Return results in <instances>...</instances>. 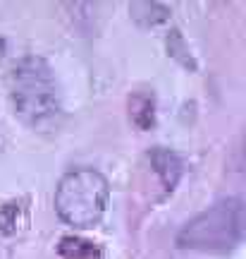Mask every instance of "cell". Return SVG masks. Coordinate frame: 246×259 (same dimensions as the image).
Segmentation results:
<instances>
[{"instance_id": "cell-1", "label": "cell", "mask_w": 246, "mask_h": 259, "mask_svg": "<svg viewBox=\"0 0 246 259\" xmlns=\"http://www.w3.org/2000/svg\"><path fill=\"white\" fill-rule=\"evenodd\" d=\"M12 106L22 120L34 130H50L60 118L63 103L50 65L38 56L22 58L8 74Z\"/></svg>"}, {"instance_id": "cell-2", "label": "cell", "mask_w": 246, "mask_h": 259, "mask_svg": "<svg viewBox=\"0 0 246 259\" xmlns=\"http://www.w3.org/2000/svg\"><path fill=\"white\" fill-rule=\"evenodd\" d=\"M110 187L103 173L93 168H77L65 173L55 190V211L74 228H93L108 206Z\"/></svg>"}, {"instance_id": "cell-3", "label": "cell", "mask_w": 246, "mask_h": 259, "mask_svg": "<svg viewBox=\"0 0 246 259\" xmlns=\"http://www.w3.org/2000/svg\"><path fill=\"white\" fill-rule=\"evenodd\" d=\"M244 204L241 199H222L199 213L177 235L184 250L227 252L244 238Z\"/></svg>"}, {"instance_id": "cell-4", "label": "cell", "mask_w": 246, "mask_h": 259, "mask_svg": "<svg viewBox=\"0 0 246 259\" xmlns=\"http://www.w3.org/2000/svg\"><path fill=\"white\" fill-rule=\"evenodd\" d=\"M148 161H151V166H153L155 176L160 178V183L167 192H172L177 183H179V178H182V158L177 156L174 151L165 147H155L148 151Z\"/></svg>"}, {"instance_id": "cell-5", "label": "cell", "mask_w": 246, "mask_h": 259, "mask_svg": "<svg viewBox=\"0 0 246 259\" xmlns=\"http://www.w3.org/2000/svg\"><path fill=\"white\" fill-rule=\"evenodd\" d=\"M129 118L139 130H151L155 125V99L153 94L137 92L129 96Z\"/></svg>"}, {"instance_id": "cell-6", "label": "cell", "mask_w": 246, "mask_h": 259, "mask_svg": "<svg viewBox=\"0 0 246 259\" xmlns=\"http://www.w3.org/2000/svg\"><path fill=\"white\" fill-rule=\"evenodd\" d=\"M57 252L63 259H103V250L96 242L82 240L74 235H65L57 245Z\"/></svg>"}, {"instance_id": "cell-7", "label": "cell", "mask_w": 246, "mask_h": 259, "mask_svg": "<svg viewBox=\"0 0 246 259\" xmlns=\"http://www.w3.org/2000/svg\"><path fill=\"white\" fill-rule=\"evenodd\" d=\"M27 199H12L0 206V235H15L27 223Z\"/></svg>"}, {"instance_id": "cell-8", "label": "cell", "mask_w": 246, "mask_h": 259, "mask_svg": "<svg viewBox=\"0 0 246 259\" xmlns=\"http://www.w3.org/2000/svg\"><path fill=\"white\" fill-rule=\"evenodd\" d=\"M129 12H132V19L139 27H155V24H163L165 19L170 17V10L160 3H132Z\"/></svg>"}, {"instance_id": "cell-9", "label": "cell", "mask_w": 246, "mask_h": 259, "mask_svg": "<svg viewBox=\"0 0 246 259\" xmlns=\"http://www.w3.org/2000/svg\"><path fill=\"white\" fill-rule=\"evenodd\" d=\"M167 51H170V56L172 58H177V60H182V65H187V67H196V63L192 60V56L187 53V46H184V38H182V34L174 29L172 34L167 36Z\"/></svg>"}, {"instance_id": "cell-10", "label": "cell", "mask_w": 246, "mask_h": 259, "mask_svg": "<svg viewBox=\"0 0 246 259\" xmlns=\"http://www.w3.org/2000/svg\"><path fill=\"white\" fill-rule=\"evenodd\" d=\"M5 48H8V44H5V38L0 36V58L5 56Z\"/></svg>"}]
</instances>
